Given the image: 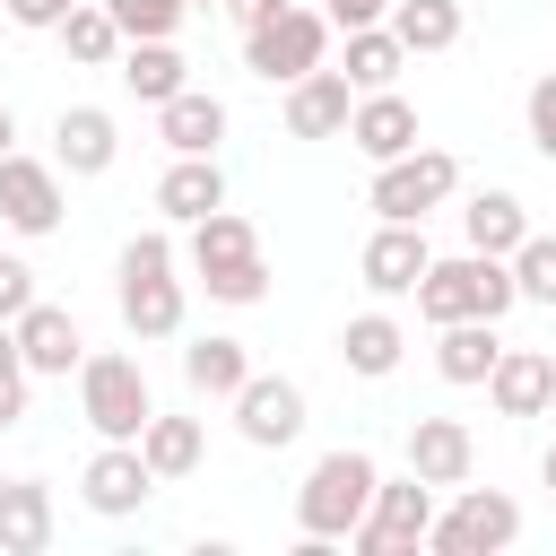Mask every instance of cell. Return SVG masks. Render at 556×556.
<instances>
[{
  "instance_id": "cell-1",
  "label": "cell",
  "mask_w": 556,
  "mask_h": 556,
  "mask_svg": "<svg viewBox=\"0 0 556 556\" xmlns=\"http://www.w3.org/2000/svg\"><path fill=\"white\" fill-rule=\"evenodd\" d=\"M417 295V321L434 330V321H504L521 295H513V269L495 261V252H452V261H426V278L408 287Z\"/></svg>"
},
{
  "instance_id": "cell-2",
  "label": "cell",
  "mask_w": 556,
  "mask_h": 556,
  "mask_svg": "<svg viewBox=\"0 0 556 556\" xmlns=\"http://www.w3.org/2000/svg\"><path fill=\"white\" fill-rule=\"evenodd\" d=\"M374 478H382V460H374V452H356V443L321 452V460L304 469V486H295V530H304V539L348 547V530H356V521H365V504H374Z\"/></svg>"
},
{
  "instance_id": "cell-3",
  "label": "cell",
  "mask_w": 556,
  "mask_h": 556,
  "mask_svg": "<svg viewBox=\"0 0 556 556\" xmlns=\"http://www.w3.org/2000/svg\"><path fill=\"white\" fill-rule=\"evenodd\" d=\"M78 417L96 426V443H139V426L156 417L148 365L122 356V348H87L78 356Z\"/></svg>"
},
{
  "instance_id": "cell-4",
  "label": "cell",
  "mask_w": 556,
  "mask_h": 556,
  "mask_svg": "<svg viewBox=\"0 0 556 556\" xmlns=\"http://www.w3.org/2000/svg\"><path fill=\"white\" fill-rule=\"evenodd\" d=\"M452 200H460V156L452 148H408V156L374 165V191H365V208L374 217H400V226H426Z\"/></svg>"
},
{
  "instance_id": "cell-5",
  "label": "cell",
  "mask_w": 556,
  "mask_h": 556,
  "mask_svg": "<svg viewBox=\"0 0 556 556\" xmlns=\"http://www.w3.org/2000/svg\"><path fill=\"white\" fill-rule=\"evenodd\" d=\"M521 539V504L504 495V486H452V504H434V530H426V547L434 556H504Z\"/></svg>"
},
{
  "instance_id": "cell-6",
  "label": "cell",
  "mask_w": 556,
  "mask_h": 556,
  "mask_svg": "<svg viewBox=\"0 0 556 556\" xmlns=\"http://www.w3.org/2000/svg\"><path fill=\"white\" fill-rule=\"evenodd\" d=\"M330 61V17L321 9H304V0H287L269 26H252L243 35V70L252 78H269V87H295L304 70H321Z\"/></svg>"
},
{
  "instance_id": "cell-7",
  "label": "cell",
  "mask_w": 556,
  "mask_h": 556,
  "mask_svg": "<svg viewBox=\"0 0 556 556\" xmlns=\"http://www.w3.org/2000/svg\"><path fill=\"white\" fill-rule=\"evenodd\" d=\"M426 530H434V486L408 469V478H374V504H365V521L348 530V547H356V556H417Z\"/></svg>"
},
{
  "instance_id": "cell-8",
  "label": "cell",
  "mask_w": 556,
  "mask_h": 556,
  "mask_svg": "<svg viewBox=\"0 0 556 556\" xmlns=\"http://www.w3.org/2000/svg\"><path fill=\"white\" fill-rule=\"evenodd\" d=\"M61 208H70V200H61V165H52V156L9 148V156H0V226L35 243V235H52V226H61Z\"/></svg>"
},
{
  "instance_id": "cell-9",
  "label": "cell",
  "mask_w": 556,
  "mask_h": 556,
  "mask_svg": "<svg viewBox=\"0 0 556 556\" xmlns=\"http://www.w3.org/2000/svg\"><path fill=\"white\" fill-rule=\"evenodd\" d=\"M226 408H235V434L252 452H287L304 434V382H287V374H243V391Z\"/></svg>"
},
{
  "instance_id": "cell-10",
  "label": "cell",
  "mask_w": 556,
  "mask_h": 556,
  "mask_svg": "<svg viewBox=\"0 0 556 556\" xmlns=\"http://www.w3.org/2000/svg\"><path fill=\"white\" fill-rule=\"evenodd\" d=\"M426 261H434L426 226H400V217H382V226L365 235V252H356V278H365V295H374V304H400V295L426 278Z\"/></svg>"
},
{
  "instance_id": "cell-11",
  "label": "cell",
  "mask_w": 556,
  "mask_h": 556,
  "mask_svg": "<svg viewBox=\"0 0 556 556\" xmlns=\"http://www.w3.org/2000/svg\"><path fill=\"white\" fill-rule=\"evenodd\" d=\"M148 495H156V469L139 460V443H96V460L78 469V504L96 521H130Z\"/></svg>"
},
{
  "instance_id": "cell-12",
  "label": "cell",
  "mask_w": 556,
  "mask_h": 556,
  "mask_svg": "<svg viewBox=\"0 0 556 556\" xmlns=\"http://www.w3.org/2000/svg\"><path fill=\"white\" fill-rule=\"evenodd\" d=\"M9 330H17V356H26V374H35V382H70V374H78V356H87V330H78V313H70V304H43V295H35Z\"/></svg>"
},
{
  "instance_id": "cell-13",
  "label": "cell",
  "mask_w": 556,
  "mask_h": 556,
  "mask_svg": "<svg viewBox=\"0 0 556 556\" xmlns=\"http://www.w3.org/2000/svg\"><path fill=\"white\" fill-rule=\"evenodd\" d=\"M365 165H391V156H408L417 148V104L400 96V87H374V96H356L348 104V130H339Z\"/></svg>"
},
{
  "instance_id": "cell-14",
  "label": "cell",
  "mask_w": 556,
  "mask_h": 556,
  "mask_svg": "<svg viewBox=\"0 0 556 556\" xmlns=\"http://www.w3.org/2000/svg\"><path fill=\"white\" fill-rule=\"evenodd\" d=\"M113 156H122V122H113L104 104H61V122H52V165H61L70 182H96V174H113Z\"/></svg>"
},
{
  "instance_id": "cell-15",
  "label": "cell",
  "mask_w": 556,
  "mask_h": 556,
  "mask_svg": "<svg viewBox=\"0 0 556 556\" xmlns=\"http://www.w3.org/2000/svg\"><path fill=\"white\" fill-rule=\"evenodd\" d=\"M226 130H235V113H226V96H208V87H174V96L156 104V139H165L174 156H217Z\"/></svg>"
},
{
  "instance_id": "cell-16",
  "label": "cell",
  "mask_w": 556,
  "mask_h": 556,
  "mask_svg": "<svg viewBox=\"0 0 556 556\" xmlns=\"http://www.w3.org/2000/svg\"><path fill=\"white\" fill-rule=\"evenodd\" d=\"M113 304H122V330L130 339H182V278L174 269H122L113 278Z\"/></svg>"
},
{
  "instance_id": "cell-17",
  "label": "cell",
  "mask_w": 556,
  "mask_h": 556,
  "mask_svg": "<svg viewBox=\"0 0 556 556\" xmlns=\"http://www.w3.org/2000/svg\"><path fill=\"white\" fill-rule=\"evenodd\" d=\"M486 400H495V417H547V400H556V356L504 339V356H495V374H486Z\"/></svg>"
},
{
  "instance_id": "cell-18",
  "label": "cell",
  "mask_w": 556,
  "mask_h": 556,
  "mask_svg": "<svg viewBox=\"0 0 556 556\" xmlns=\"http://www.w3.org/2000/svg\"><path fill=\"white\" fill-rule=\"evenodd\" d=\"M408 469L426 486H460L478 469V434L460 417H408Z\"/></svg>"
},
{
  "instance_id": "cell-19",
  "label": "cell",
  "mask_w": 556,
  "mask_h": 556,
  "mask_svg": "<svg viewBox=\"0 0 556 556\" xmlns=\"http://www.w3.org/2000/svg\"><path fill=\"white\" fill-rule=\"evenodd\" d=\"M348 104H356V87L321 61V70H304L295 87H287V139H339L348 130Z\"/></svg>"
},
{
  "instance_id": "cell-20",
  "label": "cell",
  "mask_w": 556,
  "mask_h": 556,
  "mask_svg": "<svg viewBox=\"0 0 556 556\" xmlns=\"http://www.w3.org/2000/svg\"><path fill=\"white\" fill-rule=\"evenodd\" d=\"M182 261H191V278H217V269L261 261V235H252V217H243V208H208V217H191Z\"/></svg>"
},
{
  "instance_id": "cell-21",
  "label": "cell",
  "mask_w": 556,
  "mask_h": 556,
  "mask_svg": "<svg viewBox=\"0 0 556 556\" xmlns=\"http://www.w3.org/2000/svg\"><path fill=\"white\" fill-rule=\"evenodd\" d=\"M400 356H408V330H400L391 304H374V313H356V321L339 330V365H348L356 382H391Z\"/></svg>"
},
{
  "instance_id": "cell-22",
  "label": "cell",
  "mask_w": 556,
  "mask_h": 556,
  "mask_svg": "<svg viewBox=\"0 0 556 556\" xmlns=\"http://www.w3.org/2000/svg\"><path fill=\"white\" fill-rule=\"evenodd\" d=\"M495 356H504V330L495 321H434V374L452 391H478L495 374Z\"/></svg>"
},
{
  "instance_id": "cell-23",
  "label": "cell",
  "mask_w": 556,
  "mask_h": 556,
  "mask_svg": "<svg viewBox=\"0 0 556 556\" xmlns=\"http://www.w3.org/2000/svg\"><path fill=\"white\" fill-rule=\"evenodd\" d=\"M156 208H165V226H191V217L226 208V165L217 156H174L156 174Z\"/></svg>"
},
{
  "instance_id": "cell-24",
  "label": "cell",
  "mask_w": 556,
  "mask_h": 556,
  "mask_svg": "<svg viewBox=\"0 0 556 556\" xmlns=\"http://www.w3.org/2000/svg\"><path fill=\"white\" fill-rule=\"evenodd\" d=\"M43 547H52V486L0 478V556H43Z\"/></svg>"
},
{
  "instance_id": "cell-25",
  "label": "cell",
  "mask_w": 556,
  "mask_h": 556,
  "mask_svg": "<svg viewBox=\"0 0 556 556\" xmlns=\"http://www.w3.org/2000/svg\"><path fill=\"white\" fill-rule=\"evenodd\" d=\"M521 235H530L521 191H495V182H486V191H469V200H460V243H469V252H495V261H504Z\"/></svg>"
},
{
  "instance_id": "cell-26",
  "label": "cell",
  "mask_w": 556,
  "mask_h": 556,
  "mask_svg": "<svg viewBox=\"0 0 556 556\" xmlns=\"http://www.w3.org/2000/svg\"><path fill=\"white\" fill-rule=\"evenodd\" d=\"M200 452H208V426H200V417H165V408H156V417L139 426V460L156 469V486L191 478V469H200Z\"/></svg>"
},
{
  "instance_id": "cell-27",
  "label": "cell",
  "mask_w": 556,
  "mask_h": 556,
  "mask_svg": "<svg viewBox=\"0 0 556 556\" xmlns=\"http://www.w3.org/2000/svg\"><path fill=\"white\" fill-rule=\"evenodd\" d=\"M113 78H122V87H130L139 104H165L174 87H191V61L174 52V35H156V43H122Z\"/></svg>"
},
{
  "instance_id": "cell-28",
  "label": "cell",
  "mask_w": 556,
  "mask_h": 556,
  "mask_svg": "<svg viewBox=\"0 0 556 556\" xmlns=\"http://www.w3.org/2000/svg\"><path fill=\"white\" fill-rule=\"evenodd\" d=\"M243 374H252V348H243V339H226V330H208V339H191V348H182V382H191L200 400H235V391H243Z\"/></svg>"
},
{
  "instance_id": "cell-29",
  "label": "cell",
  "mask_w": 556,
  "mask_h": 556,
  "mask_svg": "<svg viewBox=\"0 0 556 556\" xmlns=\"http://www.w3.org/2000/svg\"><path fill=\"white\" fill-rule=\"evenodd\" d=\"M52 35H61V52H70L78 70H113V61H122V26H113L104 0H70Z\"/></svg>"
},
{
  "instance_id": "cell-30",
  "label": "cell",
  "mask_w": 556,
  "mask_h": 556,
  "mask_svg": "<svg viewBox=\"0 0 556 556\" xmlns=\"http://www.w3.org/2000/svg\"><path fill=\"white\" fill-rule=\"evenodd\" d=\"M391 35H400V52L417 61V52H452L460 43V0H391V17H382Z\"/></svg>"
},
{
  "instance_id": "cell-31",
  "label": "cell",
  "mask_w": 556,
  "mask_h": 556,
  "mask_svg": "<svg viewBox=\"0 0 556 556\" xmlns=\"http://www.w3.org/2000/svg\"><path fill=\"white\" fill-rule=\"evenodd\" d=\"M400 70H408V52H400V35H391V26H348V61H339V78H348L356 96L400 87Z\"/></svg>"
},
{
  "instance_id": "cell-32",
  "label": "cell",
  "mask_w": 556,
  "mask_h": 556,
  "mask_svg": "<svg viewBox=\"0 0 556 556\" xmlns=\"http://www.w3.org/2000/svg\"><path fill=\"white\" fill-rule=\"evenodd\" d=\"M504 269H513V295H521V304H547V313H556V235L530 226V235L504 252Z\"/></svg>"
},
{
  "instance_id": "cell-33",
  "label": "cell",
  "mask_w": 556,
  "mask_h": 556,
  "mask_svg": "<svg viewBox=\"0 0 556 556\" xmlns=\"http://www.w3.org/2000/svg\"><path fill=\"white\" fill-rule=\"evenodd\" d=\"M113 9V26H122V43H156V35H182V0H104Z\"/></svg>"
},
{
  "instance_id": "cell-34",
  "label": "cell",
  "mask_w": 556,
  "mask_h": 556,
  "mask_svg": "<svg viewBox=\"0 0 556 556\" xmlns=\"http://www.w3.org/2000/svg\"><path fill=\"white\" fill-rule=\"evenodd\" d=\"M26 391H35V374H26V356H17V330L0 321V434L26 426Z\"/></svg>"
},
{
  "instance_id": "cell-35",
  "label": "cell",
  "mask_w": 556,
  "mask_h": 556,
  "mask_svg": "<svg viewBox=\"0 0 556 556\" xmlns=\"http://www.w3.org/2000/svg\"><path fill=\"white\" fill-rule=\"evenodd\" d=\"M521 130H530V148L556 165V70L530 78V96H521Z\"/></svg>"
},
{
  "instance_id": "cell-36",
  "label": "cell",
  "mask_w": 556,
  "mask_h": 556,
  "mask_svg": "<svg viewBox=\"0 0 556 556\" xmlns=\"http://www.w3.org/2000/svg\"><path fill=\"white\" fill-rule=\"evenodd\" d=\"M200 287H208V304H235V313H243V304H261V295H269V261L217 269V278H200Z\"/></svg>"
},
{
  "instance_id": "cell-37",
  "label": "cell",
  "mask_w": 556,
  "mask_h": 556,
  "mask_svg": "<svg viewBox=\"0 0 556 556\" xmlns=\"http://www.w3.org/2000/svg\"><path fill=\"white\" fill-rule=\"evenodd\" d=\"M35 295H43V287H35V269H26L17 252H0V321H17Z\"/></svg>"
},
{
  "instance_id": "cell-38",
  "label": "cell",
  "mask_w": 556,
  "mask_h": 556,
  "mask_svg": "<svg viewBox=\"0 0 556 556\" xmlns=\"http://www.w3.org/2000/svg\"><path fill=\"white\" fill-rule=\"evenodd\" d=\"M321 17H330V35H348V26H382V17H391V0H330Z\"/></svg>"
},
{
  "instance_id": "cell-39",
  "label": "cell",
  "mask_w": 556,
  "mask_h": 556,
  "mask_svg": "<svg viewBox=\"0 0 556 556\" xmlns=\"http://www.w3.org/2000/svg\"><path fill=\"white\" fill-rule=\"evenodd\" d=\"M278 9H287V0H226V17H235V26H243V35H252V26H269V17H278Z\"/></svg>"
},
{
  "instance_id": "cell-40",
  "label": "cell",
  "mask_w": 556,
  "mask_h": 556,
  "mask_svg": "<svg viewBox=\"0 0 556 556\" xmlns=\"http://www.w3.org/2000/svg\"><path fill=\"white\" fill-rule=\"evenodd\" d=\"M9 148H17V113L0 104V156H9Z\"/></svg>"
},
{
  "instance_id": "cell-41",
  "label": "cell",
  "mask_w": 556,
  "mask_h": 556,
  "mask_svg": "<svg viewBox=\"0 0 556 556\" xmlns=\"http://www.w3.org/2000/svg\"><path fill=\"white\" fill-rule=\"evenodd\" d=\"M539 478H547V495H556V443H547V452H539Z\"/></svg>"
},
{
  "instance_id": "cell-42",
  "label": "cell",
  "mask_w": 556,
  "mask_h": 556,
  "mask_svg": "<svg viewBox=\"0 0 556 556\" xmlns=\"http://www.w3.org/2000/svg\"><path fill=\"white\" fill-rule=\"evenodd\" d=\"M182 9H226V0H182Z\"/></svg>"
},
{
  "instance_id": "cell-43",
  "label": "cell",
  "mask_w": 556,
  "mask_h": 556,
  "mask_svg": "<svg viewBox=\"0 0 556 556\" xmlns=\"http://www.w3.org/2000/svg\"><path fill=\"white\" fill-rule=\"evenodd\" d=\"M52 9H70V0H52Z\"/></svg>"
},
{
  "instance_id": "cell-44",
  "label": "cell",
  "mask_w": 556,
  "mask_h": 556,
  "mask_svg": "<svg viewBox=\"0 0 556 556\" xmlns=\"http://www.w3.org/2000/svg\"><path fill=\"white\" fill-rule=\"evenodd\" d=\"M547 417H556V400H547Z\"/></svg>"
},
{
  "instance_id": "cell-45",
  "label": "cell",
  "mask_w": 556,
  "mask_h": 556,
  "mask_svg": "<svg viewBox=\"0 0 556 556\" xmlns=\"http://www.w3.org/2000/svg\"><path fill=\"white\" fill-rule=\"evenodd\" d=\"M547 9H556V0H547Z\"/></svg>"
}]
</instances>
